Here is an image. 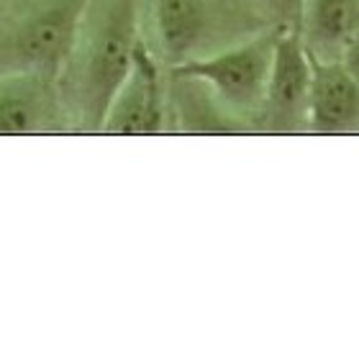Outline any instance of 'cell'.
I'll return each instance as SVG.
<instances>
[{
  "label": "cell",
  "instance_id": "obj_3",
  "mask_svg": "<svg viewBox=\"0 0 359 359\" xmlns=\"http://www.w3.org/2000/svg\"><path fill=\"white\" fill-rule=\"evenodd\" d=\"M277 29L244 39L213 54H203L175 65L172 75L187 83H201L213 93L226 111L239 116L262 113L269 72L275 60Z\"/></svg>",
  "mask_w": 359,
  "mask_h": 359
},
{
  "label": "cell",
  "instance_id": "obj_6",
  "mask_svg": "<svg viewBox=\"0 0 359 359\" xmlns=\"http://www.w3.org/2000/svg\"><path fill=\"white\" fill-rule=\"evenodd\" d=\"M57 80L31 72H0V136L41 134L57 118Z\"/></svg>",
  "mask_w": 359,
  "mask_h": 359
},
{
  "label": "cell",
  "instance_id": "obj_10",
  "mask_svg": "<svg viewBox=\"0 0 359 359\" xmlns=\"http://www.w3.org/2000/svg\"><path fill=\"white\" fill-rule=\"evenodd\" d=\"M262 6L277 21V29H298L303 0H262Z\"/></svg>",
  "mask_w": 359,
  "mask_h": 359
},
{
  "label": "cell",
  "instance_id": "obj_1",
  "mask_svg": "<svg viewBox=\"0 0 359 359\" xmlns=\"http://www.w3.org/2000/svg\"><path fill=\"white\" fill-rule=\"evenodd\" d=\"M139 41L136 0H88L75 46L57 80L62 108L67 105L77 121L100 131Z\"/></svg>",
  "mask_w": 359,
  "mask_h": 359
},
{
  "label": "cell",
  "instance_id": "obj_8",
  "mask_svg": "<svg viewBox=\"0 0 359 359\" xmlns=\"http://www.w3.org/2000/svg\"><path fill=\"white\" fill-rule=\"evenodd\" d=\"M298 34L316 62H339L359 34V0H303Z\"/></svg>",
  "mask_w": 359,
  "mask_h": 359
},
{
  "label": "cell",
  "instance_id": "obj_5",
  "mask_svg": "<svg viewBox=\"0 0 359 359\" xmlns=\"http://www.w3.org/2000/svg\"><path fill=\"white\" fill-rule=\"evenodd\" d=\"M311 85H313V60L306 52L298 29H277L275 60L259 116L272 128L283 131L308 126Z\"/></svg>",
  "mask_w": 359,
  "mask_h": 359
},
{
  "label": "cell",
  "instance_id": "obj_2",
  "mask_svg": "<svg viewBox=\"0 0 359 359\" xmlns=\"http://www.w3.org/2000/svg\"><path fill=\"white\" fill-rule=\"evenodd\" d=\"M88 0H29L0 41V72L60 80Z\"/></svg>",
  "mask_w": 359,
  "mask_h": 359
},
{
  "label": "cell",
  "instance_id": "obj_9",
  "mask_svg": "<svg viewBox=\"0 0 359 359\" xmlns=\"http://www.w3.org/2000/svg\"><path fill=\"white\" fill-rule=\"evenodd\" d=\"M213 15L205 0H154V31L159 52L170 65L201 57Z\"/></svg>",
  "mask_w": 359,
  "mask_h": 359
},
{
  "label": "cell",
  "instance_id": "obj_4",
  "mask_svg": "<svg viewBox=\"0 0 359 359\" xmlns=\"http://www.w3.org/2000/svg\"><path fill=\"white\" fill-rule=\"evenodd\" d=\"M162 128H165V83L157 57L142 36L134 52V62L105 111L100 131L113 136H151L159 134Z\"/></svg>",
  "mask_w": 359,
  "mask_h": 359
},
{
  "label": "cell",
  "instance_id": "obj_7",
  "mask_svg": "<svg viewBox=\"0 0 359 359\" xmlns=\"http://www.w3.org/2000/svg\"><path fill=\"white\" fill-rule=\"evenodd\" d=\"M308 126L323 134L359 131V83L341 67V62L313 60Z\"/></svg>",
  "mask_w": 359,
  "mask_h": 359
},
{
  "label": "cell",
  "instance_id": "obj_11",
  "mask_svg": "<svg viewBox=\"0 0 359 359\" xmlns=\"http://www.w3.org/2000/svg\"><path fill=\"white\" fill-rule=\"evenodd\" d=\"M339 62H341V67H344L346 72L359 83V34L349 41V46L344 49V54H341V60Z\"/></svg>",
  "mask_w": 359,
  "mask_h": 359
}]
</instances>
